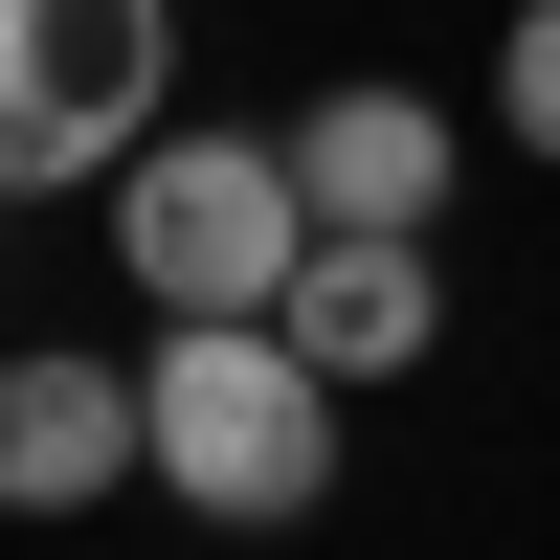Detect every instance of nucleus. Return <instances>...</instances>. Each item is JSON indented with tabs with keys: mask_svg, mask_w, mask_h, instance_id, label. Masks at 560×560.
I'll use <instances>...</instances> for the list:
<instances>
[{
	"mask_svg": "<svg viewBox=\"0 0 560 560\" xmlns=\"http://www.w3.org/2000/svg\"><path fill=\"white\" fill-rule=\"evenodd\" d=\"M135 404H158V493L224 516V538H292L314 493H337V382H314L269 314H158Z\"/></svg>",
	"mask_w": 560,
	"mask_h": 560,
	"instance_id": "1",
	"label": "nucleus"
},
{
	"mask_svg": "<svg viewBox=\"0 0 560 560\" xmlns=\"http://www.w3.org/2000/svg\"><path fill=\"white\" fill-rule=\"evenodd\" d=\"M113 269H135L158 314H292V269H314V179H292V135L158 113V158L113 179Z\"/></svg>",
	"mask_w": 560,
	"mask_h": 560,
	"instance_id": "2",
	"label": "nucleus"
},
{
	"mask_svg": "<svg viewBox=\"0 0 560 560\" xmlns=\"http://www.w3.org/2000/svg\"><path fill=\"white\" fill-rule=\"evenodd\" d=\"M158 90H179V0H0V202L135 179Z\"/></svg>",
	"mask_w": 560,
	"mask_h": 560,
	"instance_id": "3",
	"label": "nucleus"
},
{
	"mask_svg": "<svg viewBox=\"0 0 560 560\" xmlns=\"http://www.w3.org/2000/svg\"><path fill=\"white\" fill-rule=\"evenodd\" d=\"M90 493H158V404H135V359L45 337L0 359V516H90Z\"/></svg>",
	"mask_w": 560,
	"mask_h": 560,
	"instance_id": "4",
	"label": "nucleus"
},
{
	"mask_svg": "<svg viewBox=\"0 0 560 560\" xmlns=\"http://www.w3.org/2000/svg\"><path fill=\"white\" fill-rule=\"evenodd\" d=\"M292 179H314V224H427V247H448V179H471V135H448V90L337 68V90L292 113Z\"/></svg>",
	"mask_w": 560,
	"mask_h": 560,
	"instance_id": "5",
	"label": "nucleus"
},
{
	"mask_svg": "<svg viewBox=\"0 0 560 560\" xmlns=\"http://www.w3.org/2000/svg\"><path fill=\"white\" fill-rule=\"evenodd\" d=\"M269 337L314 359V382H427V337H448V269H427V224H314V269H292V314Z\"/></svg>",
	"mask_w": 560,
	"mask_h": 560,
	"instance_id": "6",
	"label": "nucleus"
},
{
	"mask_svg": "<svg viewBox=\"0 0 560 560\" xmlns=\"http://www.w3.org/2000/svg\"><path fill=\"white\" fill-rule=\"evenodd\" d=\"M493 135H516V158H560V0H516V23H493Z\"/></svg>",
	"mask_w": 560,
	"mask_h": 560,
	"instance_id": "7",
	"label": "nucleus"
}]
</instances>
